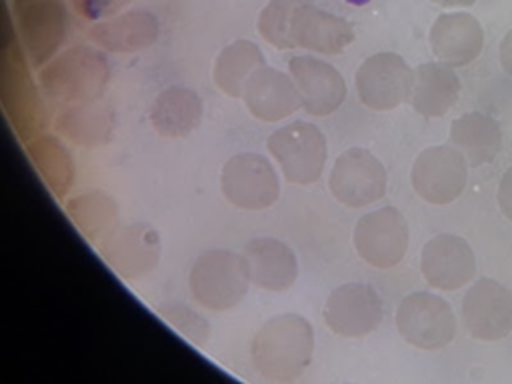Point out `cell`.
Instances as JSON below:
<instances>
[{
    "mask_svg": "<svg viewBox=\"0 0 512 384\" xmlns=\"http://www.w3.org/2000/svg\"><path fill=\"white\" fill-rule=\"evenodd\" d=\"M250 352L256 370L264 378L274 382H292L312 360V324L304 316L292 312L272 316L254 334Z\"/></svg>",
    "mask_w": 512,
    "mask_h": 384,
    "instance_id": "obj_1",
    "label": "cell"
},
{
    "mask_svg": "<svg viewBox=\"0 0 512 384\" xmlns=\"http://www.w3.org/2000/svg\"><path fill=\"white\" fill-rule=\"evenodd\" d=\"M108 76V60L100 50L76 46L58 54L40 70V84L58 102L84 104L100 98Z\"/></svg>",
    "mask_w": 512,
    "mask_h": 384,
    "instance_id": "obj_2",
    "label": "cell"
},
{
    "mask_svg": "<svg viewBox=\"0 0 512 384\" xmlns=\"http://www.w3.org/2000/svg\"><path fill=\"white\" fill-rule=\"evenodd\" d=\"M192 298L214 312L234 308L248 292L250 276L244 254L212 248L202 252L190 268Z\"/></svg>",
    "mask_w": 512,
    "mask_h": 384,
    "instance_id": "obj_3",
    "label": "cell"
},
{
    "mask_svg": "<svg viewBox=\"0 0 512 384\" xmlns=\"http://www.w3.org/2000/svg\"><path fill=\"white\" fill-rule=\"evenodd\" d=\"M268 152L292 184H312L326 164V136L310 122L296 120L274 130L266 140Z\"/></svg>",
    "mask_w": 512,
    "mask_h": 384,
    "instance_id": "obj_4",
    "label": "cell"
},
{
    "mask_svg": "<svg viewBox=\"0 0 512 384\" xmlns=\"http://www.w3.org/2000/svg\"><path fill=\"white\" fill-rule=\"evenodd\" d=\"M396 330L422 350H438L456 336V318L450 304L432 292H412L396 310Z\"/></svg>",
    "mask_w": 512,
    "mask_h": 384,
    "instance_id": "obj_5",
    "label": "cell"
},
{
    "mask_svg": "<svg viewBox=\"0 0 512 384\" xmlns=\"http://www.w3.org/2000/svg\"><path fill=\"white\" fill-rule=\"evenodd\" d=\"M220 188L224 198L242 210H264L280 196L274 166L256 152H240L222 166Z\"/></svg>",
    "mask_w": 512,
    "mask_h": 384,
    "instance_id": "obj_6",
    "label": "cell"
},
{
    "mask_svg": "<svg viewBox=\"0 0 512 384\" xmlns=\"http://www.w3.org/2000/svg\"><path fill=\"white\" fill-rule=\"evenodd\" d=\"M414 70L396 52L368 56L356 72V92L364 106L376 112L392 110L410 100Z\"/></svg>",
    "mask_w": 512,
    "mask_h": 384,
    "instance_id": "obj_7",
    "label": "cell"
},
{
    "mask_svg": "<svg viewBox=\"0 0 512 384\" xmlns=\"http://www.w3.org/2000/svg\"><path fill=\"white\" fill-rule=\"evenodd\" d=\"M468 162L456 146L424 148L410 170L414 192L430 204L454 202L466 186Z\"/></svg>",
    "mask_w": 512,
    "mask_h": 384,
    "instance_id": "obj_8",
    "label": "cell"
},
{
    "mask_svg": "<svg viewBox=\"0 0 512 384\" xmlns=\"http://www.w3.org/2000/svg\"><path fill=\"white\" fill-rule=\"evenodd\" d=\"M358 256L374 268L386 270L402 262L408 250V222L394 206L364 214L354 226Z\"/></svg>",
    "mask_w": 512,
    "mask_h": 384,
    "instance_id": "obj_9",
    "label": "cell"
},
{
    "mask_svg": "<svg viewBox=\"0 0 512 384\" xmlns=\"http://www.w3.org/2000/svg\"><path fill=\"white\" fill-rule=\"evenodd\" d=\"M384 164L366 148L344 150L330 170L332 196L350 208H362L380 200L386 192Z\"/></svg>",
    "mask_w": 512,
    "mask_h": 384,
    "instance_id": "obj_10",
    "label": "cell"
},
{
    "mask_svg": "<svg viewBox=\"0 0 512 384\" xmlns=\"http://www.w3.org/2000/svg\"><path fill=\"white\" fill-rule=\"evenodd\" d=\"M322 316L334 334L344 338H362L380 326L382 300L368 284H342L326 298Z\"/></svg>",
    "mask_w": 512,
    "mask_h": 384,
    "instance_id": "obj_11",
    "label": "cell"
},
{
    "mask_svg": "<svg viewBox=\"0 0 512 384\" xmlns=\"http://www.w3.org/2000/svg\"><path fill=\"white\" fill-rule=\"evenodd\" d=\"M462 318L476 340H502L512 332V294L492 280H476L462 300Z\"/></svg>",
    "mask_w": 512,
    "mask_h": 384,
    "instance_id": "obj_12",
    "label": "cell"
},
{
    "mask_svg": "<svg viewBox=\"0 0 512 384\" xmlns=\"http://www.w3.org/2000/svg\"><path fill=\"white\" fill-rule=\"evenodd\" d=\"M106 264L126 280L150 274L160 258V236L148 224L116 228L100 246Z\"/></svg>",
    "mask_w": 512,
    "mask_h": 384,
    "instance_id": "obj_13",
    "label": "cell"
},
{
    "mask_svg": "<svg viewBox=\"0 0 512 384\" xmlns=\"http://www.w3.org/2000/svg\"><path fill=\"white\" fill-rule=\"evenodd\" d=\"M420 270L432 288L452 292L472 280L476 258L462 236L436 234L422 248Z\"/></svg>",
    "mask_w": 512,
    "mask_h": 384,
    "instance_id": "obj_14",
    "label": "cell"
},
{
    "mask_svg": "<svg viewBox=\"0 0 512 384\" xmlns=\"http://www.w3.org/2000/svg\"><path fill=\"white\" fill-rule=\"evenodd\" d=\"M288 70L308 114L328 116L344 102L346 82L332 64L314 56H294L288 62Z\"/></svg>",
    "mask_w": 512,
    "mask_h": 384,
    "instance_id": "obj_15",
    "label": "cell"
},
{
    "mask_svg": "<svg viewBox=\"0 0 512 384\" xmlns=\"http://www.w3.org/2000/svg\"><path fill=\"white\" fill-rule=\"evenodd\" d=\"M354 40L348 20L330 14L306 0H296L290 18V44L320 54H338Z\"/></svg>",
    "mask_w": 512,
    "mask_h": 384,
    "instance_id": "obj_16",
    "label": "cell"
},
{
    "mask_svg": "<svg viewBox=\"0 0 512 384\" xmlns=\"http://www.w3.org/2000/svg\"><path fill=\"white\" fill-rule=\"evenodd\" d=\"M242 98L248 112L264 122L284 120L302 106L294 80L266 64L252 72Z\"/></svg>",
    "mask_w": 512,
    "mask_h": 384,
    "instance_id": "obj_17",
    "label": "cell"
},
{
    "mask_svg": "<svg viewBox=\"0 0 512 384\" xmlns=\"http://www.w3.org/2000/svg\"><path fill=\"white\" fill-rule=\"evenodd\" d=\"M430 46L436 58L450 66H466L476 60L484 46L480 22L466 12H448L436 18L430 30Z\"/></svg>",
    "mask_w": 512,
    "mask_h": 384,
    "instance_id": "obj_18",
    "label": "cell"
},
{
    "mask_svg": "<svg viewBox=\"0 0 512 384\" xmlns=\"http://www.w3.org/2000/svg\"><path fill=\"white\" fill-rule=\"evenodd\" d=\"M250 282L268 292H284L298 278V260L288 244L276 238H254L244 248Z\"/></svg>",
    "mask_w": 512,
    "mask_h": 384,
    "instance_id": "obj_19",
    "label": "cell"
},
{
    "mask_svg": "<svg viewBox=\"0 0 512 384\" xmlns=\"http://www.w3.org/2000/svg\"><path fill=\"white\" fill-rule=\"evenodd\" d=\"M160 26L148 10H128L118 16L96 22L90 28V40L112 52H138L152 46Z\"/></svg>",
    "mask_w": 512,
    "mask_h": 384,
    "instance_id": "obj_20",
    "label": "cell"
},
{
    "mask_svg": "<svg viewBox=\"0 0 512 384\" xmlns=\"http://www.w3.org/2000/svg\"><path fill=\"white\" fill-rule=\"evenodd\" d=\"M22 40L34 64H42L66 36V12L56 0H36L22 10Z\"/></svg>",
    "mask_w": 512,
    "mask_h": 384,
    "instance_id": "obj_21",
    "label": "cell"
},
{
    "mask_svg": "<svg viewBox=\"0 0 512 384\" xmlns=\"http://www.w3.org/2000/svg\"><path fill=\"white\" fill-rule=\"evenodd\" d=\"M460 96V78L446 64L424 62L414 72L412 108L424 118L444 116Z\"/></svg>",
    "mask_w": 512,
    "mask_h": 384,
    "instance_id": "obj_22",
    "label": "cell"
},
{
    "mask_svg": "<svg viewBox=\"0 0 512 384\" xmlns=\"http://www.w3.org/2000/svg\"><path fill=\"white\" fill-rule=\"evenodd\" d=\"M450 140L470 166H482L496 158L502 148V130L496 118L484 112H466L452 120Z\"/></svg>",
    "mask_w": 512,
    "mask_h": 384,
    "instance_id": "obj_23",
    "label": "cell"
},
{
    "mask_svg": "<svg viewBox=\"0 0 512 384\" xmlns=\"http://www.w3.org/2000/svg\"><path fill=\"white\" fill-rule=\"evenodd\" d=\"M150 120L166 138L188 136L202 120V100L190 88L168 86L154 98Z\"/></svg>",
    "mask_w": 512,
    "mask_h": 384,
    "instance_id": "obj_24",
    "label": "cell"
},
{
    "mask_svg": "<svg viewBox=\"0 0 512 384\" xmlns=\"http://www.w3.org/2000/svg\"><path fill=\"white\" fill-rule=\"evenodd\" d=\"M266 64L264 54L252 40H234L216 56L214 82L230 98H240L252 72Z\"/></svg>",
    "mask_w": 512,
    "mask_h": 384,
    "instance_id": "obj_25",
    "label": "cell"
},
{
    "mask_svg": "<svg viewBox=\"0 0 512 384\" xmlns=\"http://www.w3.org/2000/svg\"><path fill=\"white\" fill-rule=\"evenodd\" d=\"M112 116L94 102L72 104L56 118V130L82 148H96L108 142L112 134Z\"/></svg>",
    "mask_w": 512,
    "mask_h": 384,
    "instance_id": "obj_26",
    "label": "cell"
},
{
    "mask_svg": "<svg viewBox=\"0 0 512 384\" xmlns=\"http://www.w3.org/2000/svg\"><path fill=\"white\" fill-rule=\"evenodd\" d=\"M28 154L32 156L34 166L54 194L62 196L64 192H68L74 180V164L60 140H56L54 136H40L30 142Z\"/></svg>",
    "mask_w": 512,
    "mask_h": 384,
    "instance_id": "obj_27",
    "label": "cell"
},
{
    "mask_svg": "<svg viewBox=\"0 0 512 384\" xmlns=\"http://www.w3.org/2000/svg\"><path fill=\"white\" fill-rule=\"evenodd\" d=\"M66 208L80 232L88 238H100L116 222V204L96 190L72 198Z\"/></svg>",
    "mask_w": 512,
    "mask_h": 384,
    "instance_id": "obj_28",
    "label": "cell"
},
{
    "mask_svg": "<svg viewBox=\"0 0 512 384\" xmlns=\"http://www.w3.org/2000/svg\"><path fill=\"white\" fill-rule=\"evenodd\" d=\"M296 0H270L260 16H258V32L260 36L280 48V50H292L290 44V18H292V10H294Z\"/></svg>",
    "mask_w": 512,
    "mask_h": 384,
    "instance_id": "obj_29",
    "label": "cell"
},
{
    "mask_svg": "<svg viewBox=\"0 0 512 384\" xmlns=\"http://www.w3.org/2000/svg\"><path fill=\"white\" fill-rule=\"evenodd\" d=\"M160 314L168 324H172L182 336L192 340L194 344H204L208 338V324L202 316L194 314L190 308L184 306H168L162 308Z\"/></svg>",
    "mask_w": 512,
    "mask_h": 384,
    "instance_id": "obj_30",
    "label": "cell"
},
{
    "mask_svg": "<svg viewBox=\"0 0 512 384\" xmlns=\"http://www.w3.org/2000/svg\"><path fill=\"white\" fill-rule=\"evenodd\" d=\"M72 10L84 20H102L116 14L130 0H68Z\"/></svg>",
    "mask_w": 512,
    "mask_h": 384,
    "instance_id": "obj_31",
    "label": "cell"
},
{
    "mask_svg": "<svg viewBox=\"0 0 512 384\" xmlns=\"http://www.w3.org/2000/svg\"><path fill=\"white\" fill-rule=\"evenodd\" d=\"M498 206L502 214L512 220V166L502 174V180L498 184Z\"/></svg>",
    "mask_w": 512,
    "mask_h": 384,
    "instance_id": "obj_32",
    "label": "cell"
},
{
    "mask_svg": "<svg viewBox=\"0 0 512 384\" xmlns=\"http://www.w3.org/2000/svg\"><path fill=\"white\" fill-rule=\"evenodd\" d=\"M500 64L504 72L512 78V30L500 42Z\"/></svg>",
    "mask_w": 512,
    "mask_h": 384,
    "instance_id": "obj_33",
    "label": "cell"
},
{
    "mask_svg": "<svg viewBox=\"0 0 512 384\" xmlns=\"http://www.w3.org/2000/svg\"><path fill=\"white\" fill-rule=\"evenodd\" d=\"M432 2L444 8H464V6H472L476 0H432Z\"/></svg>",
    "mask_w": 512,
    "mask_h": 384,
    "instance_id": "obj_34",
    "label": "cell"
}]
</instances>
